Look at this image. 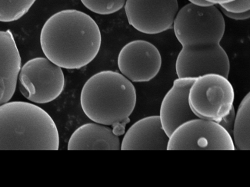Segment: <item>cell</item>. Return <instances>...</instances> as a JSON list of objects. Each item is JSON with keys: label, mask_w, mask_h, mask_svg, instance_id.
Returning a JSON list of instances; mask_svg holds the SVG:
<instances>
[{"label": "cell", "mask_w": 250, "mask_h": 187, "mask_svg": "<svg viewBox=\"0 0 250 187\" xmlns=\"http://www.w3.org/2000/svg\"><path fill=\"white\" fill-rule=\"evenodd\" d=\"M102 43L101 32L90 16L65 9L49 17L40 33V45L48 59L69 70L80 69L96 58Z\"/></svg>", "instance_id": "cell-1"}, {"label": "cell", "mask_w": 250, "mask_h": 187, "mask_svg": "<svg viewBox=\"0 0 250 187\" xmlns=\"http://www.w3.org/2000/svg\"><path fill=\"white\" fill-rule=\"evenodd\" d=\"M57 125L42 108L25 101L0 106L1 150H58Z\"/></svg>", "instance_id": "cell-2"}, {"label": "cell", "mask_w": 250, "mask_h": 187, "mask_svg": "<svg viewBox=\"0 0 250 187\" xmlns=\"http://www.w3.org/2000/svg\"><path fill=\"white\" fill-rule=\"evenodd\" d=\"M82 109L93 122L116 126L129 121L136 105L132 81L114 71H103L90 77L82 88Z\"/></svg>", "instance_id": "cell-3"}, {"label": "cell", "mask_w": 250, "mask_h": 187, "mask_svg": "<svg viewBox=\"0 0 250 187\" xmlns=\"http://www.w3.org/2000/svg\"><path fill=\"white\" fill-rule=\"evenodd\" d=\"M172 29L183 47L176 60L227 54L220 45L225 19L216 5L202 6L189 2L178 12Z\"/></svg>", "instance_id": "cell-4"}, {"label": "cell", "mask_w": 250, "mask_h": 187, "mask_svg": "<svg viewBox=\"0 0 250 187\" xmlns=\"http://www.w3.org/2000/svg\"><path fill=\"white\" fill-rule=\"evenodd\" d=\"M235 92L228 77L210 73L196 77L188 101L198 117L219 123L234 108Z\"/></svg>", "instance_id": "cell-5"}, {"label": "cell", "mask_w": 250, "mask_h": 187, "mask_svg": "<svg viewBox=\"0 0 250 187\" xmlns=\"http://www.w3.org/2000/svg\"><path fill=\"white\" fill-rule=\"evenodd\" d=\"M168 150H235L232 135L221 124L192 119L178 127L169 137Z\"/></svg>", "instance_id": "cell-6"}, {"label": "cell", "mask_w": 250, "mask_h": 187, "mask_svg": "<svg viewBox=\"0 0 250 187\" xmlns=\"http://www.w3.org/2000/svg\"><path fill=\"white\" fill-rule=\"evenodd\" d=\"M20 90L22 95L35 104H47L60 97L65 87L62 68L47 58H33L22 67Z\"/></svg>", "instance_id": "cell-7"}, {"label": "cell", "mask_w": 250, "mask_h": 187, "mask_svg": "<svg viewBox=\"0 0 250 187\" xmlns=\"http://www.w3.org/2000/svg\"><path fill=\"white\" fill-rule=\"evenodd\" d=\"M129 25L140 33L156 35L173 28L179 12L178 0H126Z\"/></svg>", "instance_id": "cell-8"}, {"label": "cell", "mask_w": 250, "mask_h": 187, "mask_svg": "<svg viewBox=\"0 0 250 187\" xmlns=\"http://www.w3.org/2000/svg\"><path fill=\"white\" fill-rule=\"evenodd\" d=\"M119 69L132 82H148L156 77L162 66V56L153 44L134 40L124 45L119 53Z\"/></svg>", "instance_id": "cell-9"}, {"label": "cell", "mask_w": 250, "mask_h": 187, "mask_svg": "<svg viewBox=\"0 0 250 187\" xmlns=\"http://www.w3.org/2000/svg\"><path fill=\"white\" fill-rule=\"evenodd\" d=\"M196 78L178 77L162 101L160 120L169 137L183 123L198 117L188 101L189 89Z\"/></svg>", "instance_id": "cell-10"}, {"label": "cell", "mask_w": 250, "mask_h": 187, "mask_svg": "<svg viewBox=\"0 0 250 187\" xmlns=\"http://www.w3.org/2000/svg\"><path fill=\"white\" fill-rule=\"evenodd\" d=\"M169 137L160 116L140 119L127 130L122 140V150H166Z\"/></svg>", "instance_id": "cell-11"}, {"label": "cell", "mask_w": 250, "mask_h": 187, "mask_svg": "<svg viewBox=\"0 0 250 187\" xmlns=\"http://www.w3.org/2000/svg\"><path fill=\"white\" fill-rule=\"evenodd\" d=\"M21 56L14 36L8 29L0 32V104L14 95L21 72Z\"/></svg>", "instance_id": "cell-12"}, {"label": "cell", "mask_w": 250, "mask_h": 187, "mask_svg": "<svg viewBox=\"0 0 250 187\" xmlns=\"http://www.w3.org/2000/svg\"><path fill=\"white\" fill-rule=\"evenodd\" d=\"M69 150H120L118 135L106 125L98 123L83 124L73 132L68 143Z\"/></svg>", "instance_id": "cell-13"}, {"label": "cell", "mask_w": 250, "mask_h": 187, "mask_svg": "<svg viewBox=\"0 0 250 187\" xmlns=\"http://www.w3.org/2000/svg\"><path fill=\"white\" fill-rule=\"evenodd\" d=\"M232 137L236 150H250V92L238 108Z\"/></svg>", "instance_id": "cell-14"}, {"label": "cell", "mask_w": 250, "mask_h": 187, "mask_svg": "<svg viewBox=\"0 0 250 187\" xmlns=\"http://www.w3.org/2000/svg\"><path fill=\"white\" fill-rule=\"evenodd\" d=\"M37 0H0V21L12 22L24 17Z\"/></svg>", "instance_id": "cell-15"}, {"label": "cell", "mask_w": 250, "mask_h": 187, "mask_svg": "<svg viewBox=\"0 0 250 187\" xmlns=\"http://www.w3.org/2000/svg\"><path fill=\"white\" fill-rule=\"evenodd\" d=\"M89 11L99 15H110L121 10L126 0H80Z\"/></svg>", "instance_id": "cell-16"}, {"label": "cell", "mask_w": 250, "mask_h": 187, "mask_svg": "<svg viewBox=\"0 0 250 187\" xmlns=\"http://www.w3.org/2000/svg\"><path fill=\"white\" fill-rule=\"evenodd\" d=\"M220 7L229 13H245L250 10V0H234L229 3L220 5Z\"/></svg>", "instance_id": "cell-17"}, {"label": "cell", "mask_w": 250, "mask_h": 187, "mask_svg": "<svg viewBox=\"0 0 250 187\" xmlns=\"http://www.w3.org/2000/svg\"><path fill=\"white\" fill-rule=\"evenodd\" d=\"M236 113L235 112L234 108L231 111L230 113L228 115L223 119V121H220L219 124H221L223 128L227 130L229 133L233 136L234 127H235V121H236Z\"/></svg>", "instance_id": "cell-18"}, {"label": "cell", "mask_w": 250, "mask_h": 187, "mask_svg": "<svg viewBox=\"0 0 250 187\" xmlns=\"http://www.w3.org/2000/svg\"><path fill=\"white\" fill-rule=\"evenodd\" d=\"M222 12L224 13L225 16L229 19L234 20H247L250 19V11L245 12V13H229V12L226 11L222 9Z\"/></svg>", "instance_id": "cell-19"}, {"label": "cell", "mask_w": 250, "mask_h": 187, "mask_svg": "<svg viewBox=\"0 0 250 187\" xmlns=\"http://www.w3.org/2000/svg\"><path fill=\"white\" fill-rule=\"evenodd\" d=\"M206 2L212 5H223V4L229 3V2H232L234 0H204Z\"/></svg>", "instance_id": "cell-20"}, {"label": "cell", "mask_w": 250, "mask_h": 187, "mask_svg": "<svg viewBox=\"0 0 250 187\" xmlns=\"http://www.w3.org/2000/svg\"><path fill=\"white\" fill-rule=\"evenodd\" d=\"M188 1L190 2V3L196 4V5H198V6H208L212 5V4L206 2L204 0H188Z\"/></svg>", "instance_id": "cell-21"}]
</instances>
